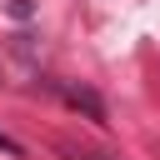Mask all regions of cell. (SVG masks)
Returning <instances> with one entry per match:
<instances>
[{
	"label": "cell",
	"instance_id": "1",
	"mask_svg": "<svg viewBox=\"0 0 160 160\" xmlns=\"http://www.w3.org/2000/svg\"><path fill=\"white\" fill-rule=\"evenodd\" d=\"M0 150H10V155H15V140H10V135H0Z\"/></svg>",
	"mask_w": 160,
	"mask_h": 160
}]
</instances>
